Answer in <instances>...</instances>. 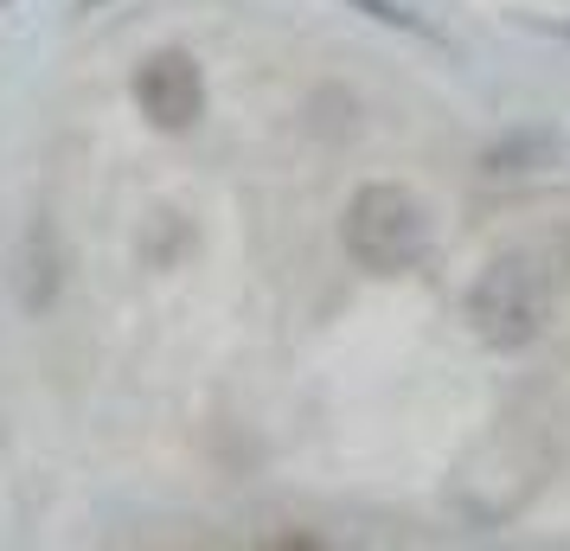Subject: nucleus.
<instances>
[{
    "label": "nucleus",
    "mask_w": 570,
    "mask_h": 551,
    "mask_svg": "<svg viewBox=\"0 0 570 551\" xmlns=\"http://www.w3.org/2000/svg\"><path fill=\"white\" fill-rule=\"evenodd\" d=\"M468 334L488 353H525L544 341L551 327V276L532 250H500L474 269V283L462 295Z\"/></svg>",
    "instance_id": "1"
},
{
    "label": "nucleus",
    "mask_w": 570,
    "mask_h": 551,
    "mask_svg": "<svg viewBox=\"0 0 570 551\" xmlns=\"http://www.w3.org/2000/svg\"><path fill=\"white\" fill-rule=\"evenodd\" d=\"M340 244H346V257L360 263L365 276H411L416 263L430 257L436 225H430V206L411 186L365 180L353 186V199L340 211Z\"/></svg>",
    "instance_id": "2"
},
{
    "label": "nucleus",
    "mask_w": 570,
    "mask_h": 551,
    "mask_svg": "<svg viewBox=\"0 0 570 551\" xmlns=\"http://www.w3.org/2000/svg\"><path fill=\"white\" fill-rule=\"evenodd\" d=\"M129 97L141 109V122L160 135H186L199 129V116H206V71H199V58L180 52V46H160L135 65L129 78Z\"/></svg>",
    "instance_id": "3"
},
{
    "label": "nucleus",
    "mask_w": 570,
    "mask_h": 551,
    "mask_svg": "<svg viewBox=\"0 0 570 551\" xmlns=\"http://www.w3.org/2000/svg\"><path fill=\"white\" fill-rule=\"evenodd\" d=\"M353 7H360V13H372V20H379V27H397V32H423V39H436V32L423 27V20H416V13H404V7H397V0H353Z\"/></svg>",
    "instance_id": "4"
}]
</instances>
